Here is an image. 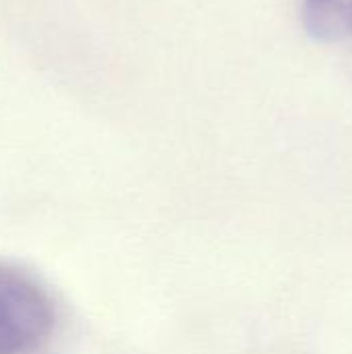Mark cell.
Wrapping results in <instances>:
<instances>
[{
  "label": "cell",
  "mask_w": 352,
  "mask_h": 354,
  "mask_svg": "<svg viewBox=\"0 0 352 354\" xmlns=\"http://www.w3.org/2000/svg\"><path fill=\"white\" fill-rule=\"evenodd\" d=\"M56 332L50 292L23 270L0 263V354H46Z\"/></svg>",
  "instance_id": "obj_1"
},
{
  "label": "cell",
  "mask_w": 352,
  "mask_h": 354,
  "mask_svg": "<svg viewBox=\"0 0 352 354\" xmlns=\"http://www.w3.org/2000/svg\"><path fill=\"white\" fill-rule=\"evenodd\" d=\"M305 29L322 41H338L352 35V0H305Z\"/></svg>",
  "instance_id": "obj_2"
}]
</instances>
